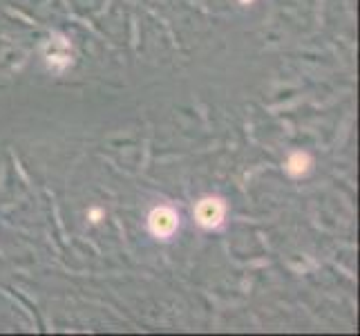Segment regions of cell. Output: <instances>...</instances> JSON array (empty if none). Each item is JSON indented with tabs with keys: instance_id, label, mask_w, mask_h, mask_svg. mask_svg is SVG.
<instances>
[{
	"instance_id": "cell-4",
	"label": "cell",
	"mask_w": 360,
	"mask_h": 336,
	"mask_svg": "<svg viewBox=\"0 0 360 336\" xmlns=\"http://www.w3.org/2000/svg\"><path fill=\"white\" fill-rule=\"evenodd\" d=\"M311 166H314V161L307 153H293L287 159V166H284V168H287V173L291 178H302V175H307L309 170H311Z\"/></svg>"
},
{
	"instance_id": "cell-1",
	"label": "cell",
	"mask_w": 360,
	"mask_h": 336,
	"mask_svg": "<svg viewBox=\"0 0 360 336\" xmlns=\"http://www.w3.org/2000/svg\"><path fill=\"white\" fill-rule=\"evenodd\" d=\"M148 229L155 238L168 240L179 229V213L172 206H157L148 216Z\"/></svg>"
},
{
	"instance_id": "cell-5",
	"label": "cell",
	"mask_w": 360,
	"mask_h": 336,
	"mask_svg": "<svg viewBox=\"0 0 360 336\" xmlns=\"http://www.w3.org/2000/svg\"><path fill=\"white\" fill-rule=\"evenodd\" d=\"M90 218H92V222H98V220H101V211H98V209H94L92 213H90Z\"/></svg>"
},
{
	"instance_id": "cell-2",
	"label": "cell",
	"mask_w": 360,
	"mask_h": 336,
	"mask_svg": "<svg viewBox=\"0 0 360 336\" xmlns=\"http://www.w3.org/2000/svg\"><path fill=\"white\" fill-rule=\"evenodd\" d=\"M226 218V204L221 197H204L195 206V220L202 229H217Z\"/></svg>"
},
{
	"instance_id": "cell-6",
	"label": "cell",
	"mask_w": 360,
	"mask_h": 336,
	"mask_svg": "<svg viewBox=\"0 0 360 336\" xmlns=\"http://www.w3.org/2000/svg\"><path fill=\"white\" fill-rule=\"evenodd\" d=\"M240 3H242V5H251V3H253V0H240Z\"/></svg>"
},
{
	"instance_id": "cell-3",
	"label": "cell",
	"mask_w": 360,
	"mask_h": 336,
	"mask_svg": "<svg viewBox=\"0 0 360 336\" xmlns=\"http://www.w3.org/2000/svg\"><path fill=\"white\" fill-rule=\"evenodd\" d=\"M43 54H45L47 66L52 70H56V72L72 66V45H70V41L65 39V36H52V39H49L47 45H45Z\"/></svg>"
}]
</instances>
